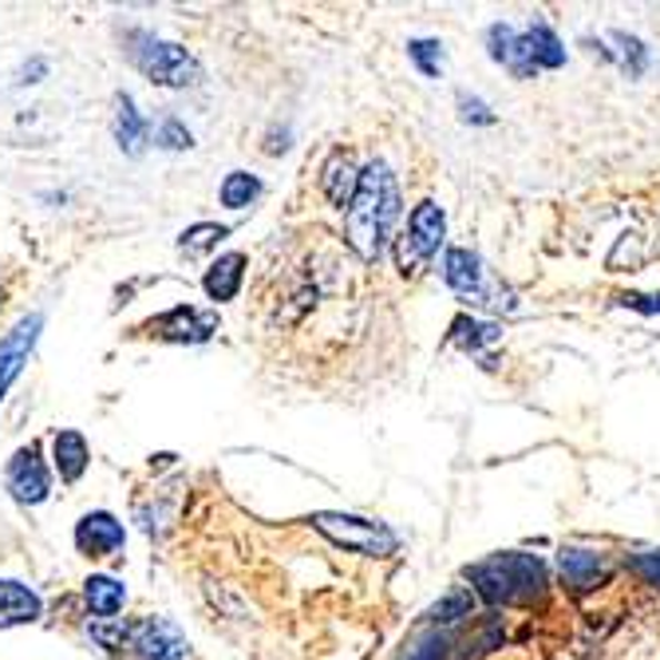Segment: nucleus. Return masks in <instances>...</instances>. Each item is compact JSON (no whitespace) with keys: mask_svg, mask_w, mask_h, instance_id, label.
<instances>
[{"mask_svg":"<svg viewBox=\"0 0 660 660\" xmlns=\"http://www.w3.org/2000/svg\"><path fill=\"white\" fill-rule=\"evenodd\" d=\"M399 217V186L388 163L372 159L361 171V186L356 199L344 210V237L364 262H376L384 254V245L392 237V226Z\"/></svg>","mask_w":660,"mask_h":660,"instance_id":"1","label":"nucleus"},{"mask_svg":"<svg viewBox=\"0 0 660 660\" xmlns=\"http://www.w3.org/2000/svg\"><path fill=\"white\" fill-rule=\"evenodd\" d=\"M467 578L487 606H526L546 593V566L538 554H495V558L470 566Z\"/></svg>","mask_w":660,"mask_h":660,"instance_id":"2","label":"nucleus"},{"mask_svg":"<svg viewBox=\"0 0 660 660\" xmlns=\"http://www.w3.org/2000/svg\"><path fill=\"white\" fill-rule=\"evenodd\" d=\"M444 281L467 301L470 308H487V313H518V297L483 265L479 254L470 250H447L444 254Z\"/></svg>","mask_w":660,"mask_h":660,"instance_id":"3","label":"nucleus"},{"mask_svg":"<svg viewBox=\"0 0 660 660\" xmlns=\"http://www.w3.org/2000/svg\"><path fill=\"white\" fill-rule=\"evenodd\" d=\"M128 55H131V64L151 83H159V88H191V83L202 80L199 60H194L186 48L151 37V32H135Z\"/></svg>","mask_w":660,"mask_h":660,"instance_id":"4","label":"nucleus"},{"mask_svg":"<svg viewBox=\"0 0 660 660\" xmlns=\"http://www.w3.org/2000/svg\"><path fill=\"white\" fill-rule=\"evenodd\" d=\"M108 649H131L139 660H186L191 644L163 617H143L135 625H123L115 633H95Z\"/></svg>","mask_w":660,"mask_h":660,"instance_id":"5","label":"nucleus"},{"mask_svg":"<svg viewBox=\"0 0 660 660\" xmlns=\"http://www.w3.org/2000/svg\"><path fill=\"white\" fill-rule=\"evenodd\" d=\"M313 526H317L325 538H333L336 546L364 554V558H388L399 546L396 530H388L384 522H372V518H361V515H333V510H321V515H313Z\"/></svg>","mask_w":660,"mask_h":660,"instance_id":"6","label":"nucleus"},{"mask_svg":"<svg viewBox=\"0 0 660 660\" xmlns=\"http://www.w3.org/2000/svg\"><path fill=\"white\" fill-rule=\"evenodd\" d=\"M447 234V214L439 202H419L407 217V234L399 237V270L404 273H416L424 262H431L439 254V245H444Z\"/></svg>","mask_w":660,"mask_h":660,"instance_id":"7","label":"nucleus"},{"mask_svg":"<svg viewBox=\"0 0 660 660\" xmlns=\"http://www.w3.org/2000/svg\"><path fill=\"white\" fill-rule=\"evenodd\" d=\"M4 487L17 498L20 507H40L48 495H52V479H48V467L40 459V447L28 444L12 455L9 470H4Z\"/></svg>","mask_w":660,"mask_h":660,"instance_id":"8","label":"nucleus"},{"mask_svg":"<svg viewBox=\"0 0 660 660\" xmlns=\"http://www.w3.org/2000/svg\"><path fill=\"white\" fill-rule=\"evenodd\" d=\"M146 328H151V336H159V341L202 344L214 336L217 313H202V308H194V305H179V308H171V313H163V317H154Z\"/></svg>","mask_w":660,"mask_h":660,"instance_id":"9","label":"nucleus"},{"mask_svg":"<svg viewBox=\"0 0 660 660\" xmlns=\"http://www.w3.org/2000/svg\"><path fill=\"white\" fill-rule=\"evenodd\" d=\"M487 55L495 64H502L507 72H515L518 80H530L538 75L530 60V40H526V28L515 24H490L487 28Z\"/></svg>","mask_w":660,"mask_h":660,"instance_id":"10","label":"nucleus"},{"mask_svg":"<svg viewBox=\"0 0 660 660\" xmlns=\"http://www.w3.org/2000/svg\"><path fill=\"white\" fill-rule=\"evenodd\" d=\"M123 542H128V530H123V522H119L115 515H108V510H91V515H83L80 526H75V546H80V554H88V558H108V554L123 550Z\"/></svg>","mask_w":660,"mask_h":660,"instance_id":"11","label":"nucleus"},{"mask_svg":"<svg viewBox=\"0 0 660 660\" xmlns=\"http://www.w3.org/2000/svg\"><path fill=\"white\" fill-rule=\"evenodd\" d=\"M40 325H44V317L32 313V317H24L4 341H0V399H4V392H9L20 372H24L28 353H32V344H37L40 336Z\"/></svg>","mask_w":660,"mask_h":660,"instance_id":"12","label":"nucleus"},{"mask_svg":"<svg viewBox=\"0 0 660 660\" xmlns=\"http://www.w3.org/2000/svg\"><path fill=\"white\" fill-rule=\"evenodd\" d=\"M558 570H561V578H566V586H570L573 593H586V589H593L597 581H606L609 561H606V554L566 546V550L558 554Z\"/></svg>","mask_w":660,"mask_h":660,"instance_id":"13","label":"nucleus"},{"mask_svg":"<svg viewBox=\"0 0 660 660\" xmlns=\"http://www.w3.org/2000/svg\"><path fill=\"white\" fill-rule=\"evenodd\" d=\"M40 597L24 586V581L0 578V629H17V625H32L40 617Z\"/></svg>","mask_w":660,"mask_h":660,"instance_id":"14","label":"nucleus"},{"mask_svg":"<svg viewBox=\"0 0 660 660\" xmlns=\"http://www.w3.org/2000/svg\"><path fill=\"white\" fill-rule=\"evenodd\" d=\"M356 186H361V171L353 166L348 154L336 151L325 163V171H321V191H325V199L333 202V206L348 210V202L356 199Z\"/></svg>","mask_w":660,"mask_h":660,"instance_id":"15","label":"nucleus"},{"mask_svg":"<svg viewBox=\"0 0 660 660\" xmlns=\"http://www.w3.org/2000/svg\"><path fill=\"white\" fill-rule=\"evenodd\" d=\"M242 277H245V254H222L206 270V277H202V290H206L210 301L226 305V301H234L237 290H242Z\"/></svg>","mask_w":660,"mask_h":660,"instance_id":"16","label":"nucleus"},{"mask_svg":"<svg viewBox=\"0 0 660 660\" xmlns=\"http://www.w3.org/2000/svg\"><path fill=\"white\" fill-rule=\"evenodd\" d=\"M52 459H55V470H60V479L64 483H75L88 470L91 463V451H88V439H83L80 431H55L52 439Z\"/></svg>","mask_w":660,"mask_h":660,"instance_id":"17","label":"nucleus"},{"mask_svg":"<svg viewBox=\"0 0 660 660\" xmlns=\"http://www.w3.org/2000/svg\"><path fill=\"white\" fill-rule=\"evenodd\" d=\"M83 597H88L91 613L100 617V621H111L123 609V601H128V589H123V581L108 578V573H91L83 581Z\"/></svg>","mask_w":660,"mask_h":660,"instance_id":"18","label":"nucleus"},{"mask_svg":"<svg viewBox=\"0 0 660 660\" xmlns=\"http://www.w3.org/2000/svg\"><path fill=\"white\" fill-rule=\"evenodd\" d=\"M115 139L128 154H139L146 143V119L135 111L131 95H119V111H115Z\"/></svg>","mask_w":660,"mask_h":660,"instance_id":"19","label":"nucleus"},{"mask_svg":"<svg viewBox=\"0 0 660 660\" xmlns=\"http://www.w3.org/2000/svg\"><path fill=\"white\" fill-rule=\"evenodd\" d=\"M526 40H530V60L538 72L566 64V48H561L558 32H554L550 24H530L526 28Z\"/></svg>","mask_w":660,"mask_h":660,"instance_id":"20","label":"nucleus"},{"mask_svg":"<svg viewBox=\"0 0 660 660\" xmlns=\"http://www.w3.org/2000/svg\"><path fill=\"white\" fill-rule=\"evenodd\" d=\"M217 199H222L226 210H250L257 199H262V182H257V174H250V171H230L226 179H222Z\"/></svg>","mask_w":660,"mask_h":660,"instance_id":"21","label":"nucleus"},{"mask_svg":"<svg viewBox=\"0 0 660 660\" xmlns=\"http://www.w3.org/2000/svg\"><path fill=\"white\" fill-rule=\"evenodd\" d=\"M498 333H502L498 325H487V321H475V317H459V321L451 325L455 344H463L467 353H483L487 344L498 341Z\"/></svg>","mask_w":660,"mask_h":660,"instance_id":"22","label":"nucleus"},{"mask_svg":"<svg viewBox=\"0 0 660 660\" xmlns=\"http://www.w3.org/2000/svg\"><path fill=\"white\" fill-rule=\"evenodd\" d=\"M230 230L226 226H217V222H199V226H191V230H182V237H179V250L186 257H202L206 250H214L222 237H226Z\"/></svg>","mask_w":660,"mask_h":660,"instance_id":"23","label":"nucleus"},{"mask_svg":"<svg viewBox=\"0 0 660 660\" xmlns=\"http://www.w3.org/2000/svg\"><path fill=\"white\" fill-rule=\"evenodd\" d=\"M407 55H412V64H416L427 80H435V75L444 72V64H447L444 44H439V40H412V44H407Z\"/></svg>","mask_w":660,"mask_h":660,"instance_id":"24","label":"nucleus"},{"mask_svg":"<svg viewBox=\"0 0 660 660\" xmlns=\"http://www.w3.org/2000/svg\"><path fill=\"white\" fill-rule=\"evenodd\" d=\"M613 40L621 44V52H617V64H621L629 75H641L644 68H649V48H644L637 37H629V32H613Z\"/></svg>","mask_w":660,"mask_h":660,"instance_id":"25","label":"nucleus"},{"mask_svg":"<svg viewBox=\"0 0 660 660\" xmlns=\"http://www.w3.org/2000/svg\"><path fill=\"white\" fill-rule=\"evenodd\" d=\"M470 606H475V593L459 586V589H451V597H444V601L431 609V617L435 621H455V617H467Z\"/></svg>","mask_w":660,"mask_h":660,"instance_id":"26","label":"nucleus"},{"mask_svg":"<svg viewBox=\"0 0 660 660\" xmlns=\"http://www.w3.org/2000/svg\"><path fill=\"white\" fill-rule=\"evenodd\" d=\"M154 143L166 146V151H186V146H194V135L182 128L179 119H163L159 131H154Z\"/></svg>","mask_w":660,"mask_h":660,"instance_id":"27","label":"nucleus"},{"mask_svg":"<svg viewBox=\"0 0 660 660\" xmlns=\"http://www.w3.org/2000/svg\"><path fill=\"white\" fill-rule=\"evenodd\" d=\"M459 119L463 123H479V128H490V123H495L487 103H483L479 95H467V91H459Z\"/></svg>","mask_w":660,"mask_h":660,"instance_id":"28","label":"nucleus"},{"mask_svg":"<svg viewBox=\"0 0 660 660\" xmlns=\"http://www.w3.org/2000/svg\"><path fill=\"white\" fill-rule=\"evenodd\" d=\"M633 570L641 573L649 586H660V550H649V554H637L633 558Z\"/></svg>","mask_w":660,"mask_h":660,"instance_id":"29","label":"nucleus"},{"mask_svg":"<svg viewBox=\"0 0 660 660\" xmlns=\"http://www.w3.org/2000/svg\"><path fill=\"white\" fill-rule=\"evenodd\" d=\"M621 305L637 313H660V293H625Z\"/></svg>","mask_w":660,"mask_h":660,"instance_id":"30","label":"nucleus"},{"mask_svg":"<svg viewBox=\"0 0 660 660\" xmlns=\"http://www.w3.org/2000/svg\"><path fill=\"white\" fill-rule=\"evenodd\" d=\"M439 649H444V644L427 641V644H419V649L412 652V657H407V660H439Z\"/></svg>","mask_w":660,"mask_h":660,"instance_id":"31","label":"nucleus"}]
</instances>
